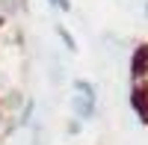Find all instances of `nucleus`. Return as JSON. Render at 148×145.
<instances>
[{"label":"nucleus","instance_id":"obj_6","mask_svg":"<svg viewBox=\"0 0 148 145\" xmlns=\"http://www.w3.org/2000/svg\"><path fill=\"white\" fill-rule=\"evenodd\" d=\"M71 89H74V95H83V98L98 101V89L92 86L89 80H83V77H74V80H71Z\"/></svg>","mask_w":148,"mask_h":145},{"label":"nucleus","instance_id":"obj_10","mask_svg":"<svg viewBox=\"0 0 148 145\" xmlns=\"http://www.w3.org/2000/svg\"><path fill=\"white\" fill-rule=\"evenodd\" d=\"M53 9H59V12H71V0H47Z\"/></svg>","mask_w":148,"mask_h":145},{"label":"nucleus","instance_id":"obj_4","mask_svg":"<svg viewBox=\"0 0 148 145\" xmlns=\"http://www.w3.org/2000/svg\"><path fill=\"white\" fill-rule=\"evenodd\" d=\"M33 113H36V98H27V101H24V107L18 110L15 127H30V124H33Z\"/></svg>","mask_w":148,"mask_h":145},{"label":"nucleus","instance_id":"obj_3","mask_svg":"<svg viewBox=\"0 0 148 145\" xmlns=\"http://www.w3.org/2000/svg\"><path fill=\"white\" fill-rule=\"evenodd\" d=\"M71 118H77V122H92L98 116V101L92 98H83V95H71Z\"/></svg>","mask_w":148,"mask_h":145},{"label":"nucleus","instance_id":"obj_2","mask_svg":"<svg viewBox=\"0 0 148 145\" xmlns=\"http://www.w3.org/2000/svg\"><path fill=\"white\" fill-rule=\"evenodd\" d=\"M148 77V42L136 44L133 47V53H130V80L133 83H139Z\"/></svg>","mask_w":148,"mask_h":145},{"label":"nucleus","instance_id":"obj_7","mask_svg":"<svg viewBox=\"0 0 148 145\" xmlns=\"http://www.w3.org/2000/svg\"><path fill=\"white\" fill-rule=\"evenodd\" d=\"M56 36H59V42L65 44V51H68V53H77V51H80L77 42H74V36H71V30L65 27V24H56Z\"/></svg>","mask_w":148,"mask_h":145},{"label":"nucleus","instance_id":"obj_9","mask_svg":"<svg viewBox=\"0 0 148 145\" xmlns=\"http://www.w3.org/2000/svg\"><path fill=\"white\" fill-rule=\"evenodd\" d=\"M65 130H68V136H77L80 130H83V122H77V118H68V124H65Z\"/></svg>","mask_w":148,"mask_h":145},{"label":"nucleus","instance_id":"obj_8","mask_svg":"<svg viewBox=\"0 0 148 145\" xmlns=\"http://www.w3.org/2000/svg\"><path fill=\"white\" fill-rule=\"evenodd\" d=\"M62 65H56V59H51V83L56 86V83H62Z\"/></svg>","mask_w":148,"mask_h":145},{"label":"nucleus","instance_id":"obj_12","mask_svg":"<svg viewBox=\"0 0 148 145\" xmlns=\"http://www.w3.org/2000/svg\"><path fill=\"white\" fill-rule=\"evenodd\" d=\"M142 15H145V18H148V3H145V9H142Z\"/></svg>","mask_w":148,"mask_h":145},{"label":"nucleus","instance_id":"obj_11","mask_svg":"<svg viewBox=\"0 0 148 145\" xmlns=\"http://www.w3.org/2000/svg\"><path fill=\"white\" fill-rule=\"evenodd\" d=\"M3 122H6V113H3V107H0V130H3Z\"/></svg>","mask_w":148,"mask_h":145},{"label":"nucleus","instance_id":"obj_1","mask_svg":"<svg viewBox=\"0 0 148 145\" xmlns=\"http://www.w3.org/2000/svg\"><path fill=\"white\" fill-rule=\"evenodd\" d=\"M127 101H130V110L136 113L139 124H148V80L133 83V86H130V95H127Z\"/></svg>","mask_w":148,"mask_h":145},{"label":"nucleus","instance_id":"obj_5","mask_svg":"<svg viewBox=\"0 0 148 145\" xmlns=\"http://www.w3.org/2000/svg\"><path fill=\"white\" fill-rule=\"evenodd\" d=\"M24 101H27V98L21 95V89H12V92H6V98H3L0 107H3V113H18L24 107Z\"/></svg>","mask_w":148,"mask_h":145}]
</instances>
